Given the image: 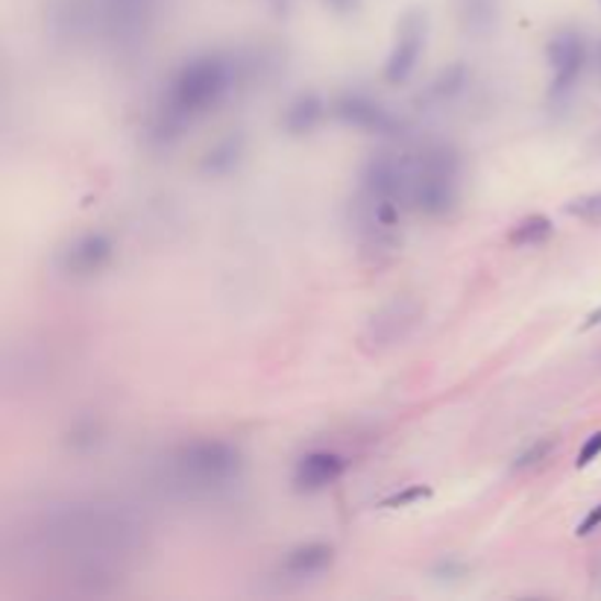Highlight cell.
Returning <instances> with one entry per match:
<instances>
[{
  "label": "cell",
  "mask_w": 601,
  "mask_h": 601,
  "mask_svg": "<svg viewBox=\"0 0 601 601\" xmlns=\"http://www.w3.org/2000/svg\"><path fill=\"white\" fill-rule=\"evenodd\" d=\"M30 539L38 552L59 560L82 590L107 592L147 546V522L126 504L68 499L47 504L30 522Z\"/></svg>",
  "instance_id": "obj_1"
},
{
  "label": "cell",
  "mask_w": 601,
  "mask_h": 601,
  "mask_svg": "<svg viewBox=\"0 0 601 601\" xmlns=\"http://www.w3.org/2000/svg\"><path fill=\"white\" fill-rule=\"evenodd\" d=\"M285 68V51L274 45L241 51H203L177 65L159 91L144 138L151 147L168 151L212 112L230 103L238 91L258 89Z\"/></svg>",
  "instance_id": "obj_2"
},
{
  "label": "cell",
  "mask_w": 601,
  "mask_h": 601,
  "mask_svg": "<svg viewBox=\"0 0 601 601\" xmlns=\"http://www.w3.org/2000/svg\"><path fill=\"white\" fill-rule=\"evenodd\" d=\"M159 21V0H65L51 15V30L65 42L94 38L115 54H133Z\"/></svg>",
  "instance_id": "obj_3"
},
{
  "label": "cell",
  "mask_w": 601,
  "mask_h": 601,
  "mask_svg": "<svg viewBox=\"0 0 601 601\" xmlns=\"http://www.w3.org/2000/svg\"><path fill=\"white\" fill-rule=\"evenodd\" d=\"M162 481L179 499H214L238 485L244 476V452L230 441L179 443L159 464Z\"/></svg>",
  "instance_id": "obj_4"
},
{
  "label": "cell",
  "mask_w": 601,
  "mask_h": 601,
  "mask_svg": "<svg viewBox=\"0 0 601 601\" xmlns=\"http://www.w3.org/2000/svg\"><path fill=\"white\" fill-rule=\"evenodd\" d=\"M411 179H408V205L411 212L429 221L449 218L460 203L464 179V153L452 142H425L408 151Z\"/></svg>",
  "instance_id": "obj_5"
},
{
  "label": "cell",
  "mask_w": 601,
  "mask_h": 601,
  "mask_svg": "<svg viewBox=\"0 0 601 601\" xmlns=\"http://www.w3.org/2000/svg\"><path fill=\"white\" fill-rule=\"evenodd\" d=\"M546 63H548V89L546 107L560 112L569 107V100L578 91L587 63H590V47L587 38L572 27L557 30L555 36L546 42Z\"/></svg>",
  "instance_id": "obj_6"
},
{
  "label": "cell",
  "mask_w": 601,
  "mask_h": 601,
  "mask_svg": "<svg viewBox=\"0 0 601 601\" xmlns=\"http://www.w3.org/2000/svg\"><path fill=\"white\" fill-rule=\"evenodd\" d=\"M425 305L414 293H397L388 302H381L372 311L361 329V346L367 353H388L393 346L414 335L416 326L423 323Z\"/></svg>",
  "instance_id": "obj_7"
},
{
  "label": "cell",
  "mask_w": 601,
  "mask_h": 601,
  "mask_svg": "<svg viewBox=\"0 0 601 601\" xmlns=\"http://www.w3.org/2000/svg\"><path fill=\"white\" fill-rule=\"evenodd\" d=\"M332 115L349 130L364 135H379V138H399L408 130V121L399 112L372 98L370 91L346 89L332 100Z\"/></svg>",
  "instance_id": "obj_8"
},
{
  "label": "cell",
  "mask_w": 601,
  "mask_h": 601,
  "mask_svg": "<svg viewBox=\"0 0 601 601\" xmlns=\"http://www.w3.org/2000/svg\"><path fill=\"white\" fill-rule=\"evenodd\" d=\"M118 256L115 238L109 232L89 230L74 235L63 244V247L54 253V270L71 282H86V279H94L103 270L112 267Z\"/></svg>",
  "instance_id": "obj_9"
},
{
  "label": "cell",
  "mask_w": 601,
  "mask_h": 601,
  "mask_svg": "<svg viewBox=\"0 0 601 601\" xmlns=\"http://www.w3.org/2000/svg\"><path fill=\"white\" fill-rule=\"evenodd\" d=\"M425 45H429V15L423 10H408L397 24V38L381 68V80L388 86H405L420 68Z\"/></svg>",
  "instance_id": "obj_10"
},
{
  "label": "cell",
  "mask_w": 601,
  "mask_h": 601,
  "mask_svg": "<svg viewBox=\"0 0 601 601\" xmlns=\"http://www.w3.org/2000/svg\"><path fill=\"white\" fill-rule=\"evenodd\" d=\"M335 546L332 543H323V539H311V543H300V546L288 548L282 557H279V566L276 572L282 575L285 581H311V578H320L326 575L335 564Z\"/></svg>",
  "instance_id": "obj_11"
},
{
  "label": "cell",
  "mask_w": 601,
  "mask_h": 601,
  "mask_svg": "<svg viewBox=\"0 0 601 601\" xmlns=\"http://www.w3.org/2000/svg\"><path fill=\"white\" fill-rule=\"evenodd\" d=\"M346 467H349V460H346L341 452H309V455H302V458L297 460V467H293V490H300V493H320V490L337 485V481L344 478Z\"/></svg>",
  "instance_id": "obj_12"
},
{
  "label": "cell",
  "mask_w": 601,
  "mask_h": 601,
  "mask_svg": "<svg viewBox=\"0 0 601 601\" xmlns=\"http://www.w3.org/2000/svg\"><path fill=\"white\" fill-rule=\"evenodd\" d=\"M469 86H472V68L467 63H452L425 82L423 91L416 94V107L425 109V112L446 109L458 103L469 91Z\"/></svg>",
  "instance_id": "obj_13"
},
{
  "label": "cell",
  "mask_w": 601,
  "mask_h": 601,
  "mask_svg": "<svg viewBox=\"0 0 601 601\" xmlns=\"http://www.w3.org/2000/svg\"><path fill=\"white\" fill-rule=\"evenodd\" d=\"M332 112V103H326V98L320 91H300L288 100V107L282 109L279 115V130L291 138H305L318 130L326 115Z\"/></svg>",
  "instance_id": "obj_14"
},
{
  "label": "cell",
  "mask_w": 601,
  "mask_h": 601,
  "mask_svg": "<svg viewBox=\"0 0 601 601\" xmlns=\"http://www.w3.org/2000/svg\"><path fill=\"white\" fill-rule=\"evenodd\" d=\"M244 159H247V135L241 133V130H232V133L218 138V142L203 153V159H200V174L212 179L230 177V174H235V170L244 165Z\"/></svg>",
  "instance_id": "obj_15"
},
{
  "label": "cell",
  "mask_w": 601,
  "mask_h": 601,
  "mask_svg": "<svg viewBox=\"0 0 601 601\" xmlns=\"http://www.w3.org/2000/svg\"><path fill=\"white\" fill-rule=\"evenodd\" d=\"M455 12H458V24L464 36L490 38L499 30L502 21V0H455Z\"/></svg>",
  "instance_id": "obj_16"
},
{
  "label": "cell",
  "mask_w": 601,
  "mask_h": 601,
  "mask_svg": "<svg viewBox=\"0 0 601 601\" xmlns=\"http://www.w3.org/2000/svg\"><path fill=\"white\" fill-rule=\"evenodd\" d=\"M552 235H555V223H552L548 214H528V218H522V221L508 232V241H511L513 247H539V244H546Z\"/></svg>",
  "instance_id": "obj_17"
},
{
  "label": "cell",
  "mask_w": 601,
  "mask_h": 601,
  "mask_svg": "<svg viewBox=\"0 0 601 601\" xmlns=\"http://www.w3.org/2000/svg\"><path fill=\"white\" fill-rule=\"evenodd\" d=\"M555 452V441L552 437H539V441H531L525 449H520L513 455L511 469L513 472H528V469L539 467L543 460H548V455Z\"/></svg>",
  "instance_id": "obj_18"
},
{
  "label": "cell",
  "mask_w": 601,
  "mask_h": 601,
  "mask_svg": "<svg viewBox=\"0 0 601 601\" xmlns=\"http://www.w3.org/2000/svg\"><path fill=\"white\" fill-rule=\"evenodd\" d=\"M564 212L569 214V218H575V221L601 223V191L572 197V200L564 205Z\"/></svg>",
  "instance_id": "obj_19"
},
{
  "label": "cell",
  "mask_w": 601,
  "mask_h": 601,
  "mask_svg": "<svg viewBox=\"0 0 601 601\" xmlns=\"http://www.w3.org/2000/svg\"><path fill=\"white\" fill-rule=\"evenodd\" d=\"M437 583H458L467 578V564L458 560V557H441L437 564L432 566V572H429Z\"/></svg>",
  "instance_id": "obj_20"
},
{
  "label": "cell",
  "mask_w": 601,
  "mask_h": 601,
  "mask_svg": "<svg viewBox=\"0 0 601 601\" xmlns=\"http://www.w3.org/2000/svg\"><path fill=\"white\" fill-rule=\"evenodd\" d=\"M432 496V490L423 485H414V487H405V490H399V493H390L388 499H381L379 508H411V504L423 502V499H429Z\"/></svg>",
  "instance_id": "obj_21"
},
{
  "label": "cell",
  "mask_w": 601,
  "mask_h": 601,
  "mask_svg": "<svg viewBox=\"0 0 601 601\" xmlns=\"http://www.w3.org/2000/svg\"><path fill=\"white\" fill-rule=\"evenodd\" d=\"M98 425L86 420V423L74 425L71 429V446L74 449H94V443H98Z\"/></svg>",
  "instance_id": "obj_22"
},
{
  "label": "cell",
  "mask_w": 601,
  "mask_h": 601,
  "mask_svg": "<svg viewBox=\"0 0 601 601\" xmlns=\"http://www.w3.org/2000/svg\"><path fill=\"white\" fill-rule=\"evenodd\" d=\"M599 455H601V432H596V434H590V437H587V443H583L581 452H578V458H575V467H578V469L590 467L592 460L599 458Z\"/></svg>",
  "instance_id": "obj_23"
},
{
  "label": "cell",
  "mask_w": 601,
  "mask_h": 601,
  "mask_svg": "<svg viewBox=\"0 0 601 601\" xmlns=\"http://www.w3.org/2000/svg\"><path fill=\"white\" fill-rule=\"evenodd\" d=\"M323 3H326L329 10L335 12V15H344V19L361 12V0H323Z\"/></svg>",
  "instance_id": "obj_24"
},
{
  "label": "cell",
  "mask_w": 601,
  "mask_h": 601,
  "mask_svg": "<svg viewBox=\"0 0 601 601\" xmlns=\"http://www.w3.org/2000/svg\"><path fill=\"white\" fill-rule=\"evenodd\" d=\"M599 525H601V504H596V508H592V511L587 513L581 522H578L575 534H578V537H587V534H592V531L599 528Z\"/></svg>",
  "instance_id": "obj_25"
},
{
  "label": "cell",
  "mask_w": 601,
  "mask_h": 601,
  "mask_svg": "<svg viewBox=\"0 0 601 601\" xmlns=\"http://www.w3.org/2000/svg\"><path fill=\"white\" fill-rule=\"evenodd\" d=\"M583 326H587V329L601 326V309H599V311H592V314H590V318H587V323H583Z\"/></svg>",
  "instance_id": "obj_26"
},
{
  "label": "cell",
  "mask_w": 601,
  "mask_h": 601,
  "mask_svg": "<svg viewBox=\"0 0 601 601\" xmlns=\"http://www.w3.org/2000/svg\"><path fill=\"white\" fill-rule=\"evenodd\" d=\"M592 581H596V587L601 590V557H599V564H596V569H592Z\"/></svg>",
  "instance_id": "obj_27"
},
{
  "label": "cell",
  "mask_w": 601,
  "mask_h": 601,
  "mask_svg": "<svg viewBox=\"0 0 601 601\" xmlns=\"http://www.w3.org/2000/svg\"><path fill=\"white\" fill-rule=\"evenodd\" d=\"M590 147H592V151H596V153H599V156H601V130H599V133H596V135H592Z\"/></svg>",
  "instance_id": "obj_28"
},
{
  "label": "cell",
  "mask_w": 601,
  "mask_h": 601,
  "mask_svg": "<svg viewBox=\"0 0 601 601\" xmlns=\"http://www.w3.org/2000/svg\"><path fill=\"white\" fill-rule=\"evenodd\" d=\"M596 65H599V71H601V42L599 47H596Z\"/></svg>",
  "instance_id": "obj_29"
}]
</instances>
